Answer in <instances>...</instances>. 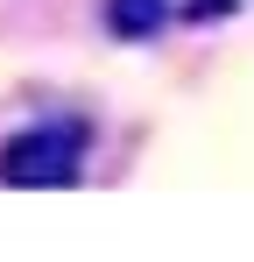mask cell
Instances as JSON below:
<instances>
[{"label":"cell","instance_id":"6da1fadb","mask_svg":"<svg viewBox=\"0 0 254 262\" xmlns=\"http://www.w3.org/2000/svg\"><path fill=\"white\" fill-rule=\"evenodd\" d=\"M85 177V128H21L0 142V184H21V191H57V184H78Z\"/></svg>","mask_w":254,"mask_h":262},{"label":"cell","instance_id":"3957f363","mask_svg":"<svg viewBox=\"0 0 254 262\" xmlns=\"http://www.w3.org/2000/svg\"><path fill=\"white\" fill-rule=\"evenodd\" d=\"M219 7H233V0H198V7H191V14H219Z\"/></svg>","mask_w":254,"mask_h":262},{"label":"cell","instance_id":"7a4b0ae2","mask_svg":"<svg viewBox=\"0 0 254 262\" xmlns=\"http://www.w3.org/2000/svg\"><path fill=\"white\" fill-rule=\"evenodd\" d=\"M169 21V0H106V29L127 36V43H141V36H156Z\"/></svg>","mask_w":254,"mask_h":262}]
</instances>
